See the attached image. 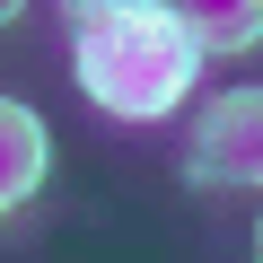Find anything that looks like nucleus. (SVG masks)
<instances>
[{"label":"nucleus","mask_w":263,"mask_h":263,"mask_svg":"<svg viewBox=\"0 0 263 263\" xmlns=\"http://www.w3.org/2000/svg\"><path fill=\"white\" fill-rule=\"evenodd\" d=\"M18 9H27V0H0V27H9V18H18Z\"/></svg>","instance_id":"nucleus-5"},{"label":"nucleus","mask_w":263,"mask_h":263,"mask_svg":"<svg viewBox=\"0 0 263 263\" xmlns=\"http://www.w3.org/2000/svg\"><path fill=\"white\" fill-rule=\"evenodd\" d=\"M158 9L202 44V53H237L263 35V0H158Z\"/></svg>","instance_id":"nucleus-4"},{"label":"nucleus","mask_w":263,"mask_h":263,"mask_svg":"<svg viewBox=\"0 0 263 263\" xmlns=\"http://www.w3.org/2000/svg\"><path fill=\"white\" fill-rule=\"evenodd\" d=\"M35 184H44V123H35V105L0 97V211H18Z\"/></svg>","instance_id":"nucleus-3"},{"label":"nucleus","mask_w":263,"mask_h":263,"mask_svg":"<svg viewBox=\"0 0 263 263\" xmlns=\"http://www.w3.org/2000/svg\"><path fill=\"white\" fill-rule=\"evenodd\" d=\"M254 246H263V228H254Z\"/></svg>","instance_id":"nucleus-6"},{"label":"nucleus","mask_w":263,"mask_h":263,"mask_svg":"<svg viewBox=\"0 0 263 263\" xmlns=\"http://www.w3.org/2000/svg\"><path fill=\"white\" fill-rule=\"evenodd\" d=\"M202 44L158 9V0H88L79 9V44L70 70L88 88V105H105L114 123H158L184 105Z\"/></svg>","instance_id":"nucleus-1"},{"label":"nucleus","mask_w":263,"mask_h":263,"mask_svg":"<svg viewBox=\"0 0 263 263\" xmlns=\"http://www.w3.org/2000/svg\"><path fill=\"white\" fill-rule=\"evenodd\" d=\"M193 176L202 184H263V88H228L193 123Z\"/></svg>","instance_id":"nucleus-2"}]
</instances>
